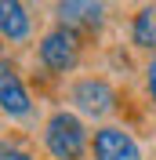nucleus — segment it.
Returning <instances> with one entry per match:
<instances>
[{
    "label": "nucleus",
    "mask_w": 156,
    "mask_h": 160,
    "mask_svg": "<svg viewBox=\"0 0 156 160\" xmlns=\"http://www.w3.org/2000/svg\"><path fill=\"white\" fill-rule=\"evenodd\" d=\"M44 142H47V149H51L55 160H80V153L87 146V131H84L76 113L58 109V113H51V120H47Z\"/></svg>",
    "instance_id": "obj_1"
},
{
    "label": "nucleus",
    "mask_w": 156,
    "mask_h": 160,
    "mask_svg": "<svg viewBox=\"0 0 156 160\" xmlns=\"http://www.w3.org/2000/svg\"><path fill=\"white\" fill-rule=\"evenodd\" d=\"M40 62H44L51 73H69L80 62V40H76V33L62 29V26L51 29L47 37L40 40Z\"/></svg>",
    "instance_id": "obj_2"
},
{
    "label": "nucleus",
    "mask_w": 156,
    "mask_h": 160,
    "mask_svg": "<svg viewBox=\"0 0 156 160\" xmlns=\"http://www.w3.org/2000/svg\"><path fill=\"white\" fill-rule=\"evenodd\" d=\"M95 160H142L138 142L131 138V131L124 128H102L95 131Z\"/></svg>",
    "instance_id": "obj_3"
},
{
    "label": "nucleus",
    "mask_w": 156,
    "mask_h": 160,
    "mask_svg": "<svg viewBox=\"0 0 156 160\" xmlns=\"http://www.w3.org/2000/svg\"><path fill=\"white\" fill-rule=\"evenodd\" d=\"M55 15H58L62 29L76 33V29H98L105 8H102V0H58Z\"/></svg>",
    "instance_id": "obj_4"
},
{
    "label": "nucleus",
    "mask_w": 156,
    "mask_h": 160,
    "mask_svg": "<svg viewBox=\"0 0 156 160\" xmlns=\"http://www.w3.org/2000/svg\"><path fill=\"white\" fill-rule=\"evenodd\" d=\"M73 102H76V109L87 113V117H105V113L116 106V95H113V88H109L105 80L87 77V80H80L76 88H73Z\"/></svg>",
    "instance_id": "obj_5"
},
{
    "label": "nucleus",
    "mask_w": 156,
    "mask_h": 160,
    "mask_svg": "<svg viewBox=\"0 0 156 160\" xmlns=\"http://www.w3.org/2000/svg\"><path fill=\"white\" fill-rule=\"evenodd\" d=\"M0 109L7 117H29V109H33L29 91L11 66H0Z\"/></svg>",
    "instance_id": "obj_6"
},
{
    "label": "nucleus",
    "mask_w": 156,
    "mask_h": 160,
    "mask_svg": "<svg viewBox=\"0 0 156 160\" xmlns=\"http://www.w3.org/2000/svg\"><path fill=\"white\" fill-rule=\"evenodd\" d=\"M0 37L4 40L29 37V15L22 8V0H0Z\"/></svg>",
    "instance_id": "obj_7"
},
{
    "label": "nucleus",
    "mask_w": 156,
    "mask_h": 160,
    "mask_svg": "<svg viewBox=\"0 0 156 160\" xmlns=\"http://www.w3.org/2000/svg\"><path fill=\"white\" fill-rule=\"evenodd\" d=\"M131 37H134L138 48H156V8H142L134 15Z\"/></svg>",
    "instance_id": "obj_8"
},
{
    "label": "nucleus",
    "mask_w": 156,
    "mask_h": 160,
    "mask_svg": "<svg viewBox=\"0 0 156 160\" xmlns=\"http://www.w3.org/2000/svg\"><path fill=\"white\" fill-rule=\"evenodd\" d=\"M145 84H149V95H153V102H156V58L145 66Z\"/></svg>",
    "instance_id": "obj_9"
},
{
    "label": "nucleus",
    "mask_w": 156,
    "mask_h": 160,
    "mask_svg": "<svg viewBox=\"0 0 156 160\" xmlns=\"http://www.w3.org/2000/svg\"><path fill=\"white\" fill-rule=\"evenodd\" d=\"M0 160H29L26 153H18V149H7V146H0Z\"/></svg>",
    "instance_id": "obj_10"
}]
</instances>
